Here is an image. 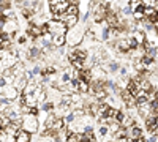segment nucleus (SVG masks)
<instances>
[{"instance_id": "24", "label": "nucleus", "mask_w": 158, "mask_h": 142, "mask_svg": "<svg viewBox=\"0 0 158 142\" xmlns=\"http://www.w3.org/2000/svg\"><path fill=\"white\" fill-rule=\"evenodd\" d=\"M108 133H109V130H108V126H106V125H100V126H98V134H100L101 137L108 136Z\"/></svg>"}, {"instance_id": "27", "label": "nucleus", "mask_w": 158, "mask_h": 142, "mask_svg": "<svg viewBox=\"0 0 158 142\" xmlns=\"http://www.w3.org/2000/svg\"><path fill=\"white\" fill-rule=\"evenodd\" d=\"M40 52H41L40 49H36V47H32V51H30V57H32V59H35L36 55L40 57Z\"/></svg>"}, {"instance_id": "12", "label": "nucleus", "mask_w": 158, "mask_h": 142, "mask_svg": "<svg viewBox=\"0 0 158 142\" xmlns=\"http://www.w3.org/2000/svg\"><path fill=\"white\" fill-rule=\"evenodd\" d=\"M27 32H29V35H30L32 38H36V36H40V35H43V33H41V27H40V25H35V24H30V25H29Z\"/></svg>"}, {"instance_id": "34", "label": "nucleus", "mask_w": 158, "mask_h": 142, "mask_svg": "<svg viewBox=\"0 0 158 142\" xmlns=\"http://www.w3.org/2000/svg\"><path fill=\"white\" fill-rule=\"evenodd\" d=\"M25 41V36H19V43H24Z\"/></svg>"}, {"instance_id": "8", "label": "nucleus", "mask_w": 158, "mask_h": 142, "mask_svg": "<svg viewBox=\"0 0 158 142\" xmlns=\"http://www.w3.org/2000/svg\"><path fill=\"white\" fill-rule=\"evenodd\" d=\"M16 30H18V22H16L15 19H8V21L5 22V25H3V33L11 35V32L15 33Z\"/></svg>"}, {"instance_id": "31", "label": "nucleus", "mask_w": 158, "mask_h": 142, "mask_svg": "<svg viewBox=\"0 0 158 142\" xmlns=\"http://www.w3.org/2000/svg\"><path fill=\"white\" fill-rule=\"evenodd\" d=\"M65 120H67L68 123H70V122H73V120H74V117H73V114H68V115H67V119H65Z\"/></svg>"}, {"instance_id": "13", "label": "nucleus", "mask_w": 158, "mask_h": 142, "mask_svg": "<svg viewBox=\"0 0 158 142\" xmlns=\"http://www.w3.org/2000/svg\"><path fill=\"white\" fill-rule=\"evenodd\" d=\"M122 98H123L125 104H127L128 108H131V106H133L135 103H136V98H135V96H131V95L127 92V90H123V92H122Z\"/></svg>"}, {"instance_id": "5", "label": "nucleus", "mask_w": 158, "mask_h": 142, "mask_svg": "<svg viewBox=\"0 0 158 142\" xmlns=\"http://www.w3.org/2000/svg\"><path fill=\"white\" fill-rule=\"evenodd\" d=\"M68 6H70V2H51L49 3L52 14H63L68 10Z\"/></svg>"}, {"instance_id": "29", "label": "nucleus", "mask_w": 158, "mask_h": 142, "mask_svg": "<svg viewBox=\"0 0 158 142\" xmlns=\"http://www.w3.org/2000/svg\"><path fill=\"white\" fill-rule=\"evenodd\" d=\"M109 70H111V71H117V70H118V65H117L115 62H111V63H109Z\"/></svg>"}, {"instance_id": "17", "label": "nucleus", "mask_w": 158, "mask_h": 142, "mask_svg": "<svg viewBox=\"0 0 158 142\" xmlns=\"http://www.w3.org/2000/svg\"><path fill=\"white\" fill-rule=\"evenodd\" d=\"M90 73H92V77H97V79H103V77H106V73H104L100 67H95Z\"/></svg>"}, {"instance_id": "9", "label": "nucleus", "mask_w": 158, "mask_h": 142, "mask_svg": "<svg viewBox=\"0 0 158 142\" xmlns=\"http://www.w3.org/2000/svg\"><path fill=\"white\" fill-rule=\"evenodd\" d=\"M15 142H30V133L18 130V133L15 134Z\"/></svg>"}, {"instance_id": "21", "label": "nucleus", "mask_w": 158, "mask_h": 142, "mask_svg": "<svg viewBox=\"0 0 158 142\" xmlns=\"http://www.w3.org/2000/svg\"><path fill=\"white\" fill-rule=\"evenodd\" d=\"M133 14H135L136 19H144V6H142V3L133 11Z\"/></svg>"}, {"instance_id": "14", "label": "nucleus", "mask_w": 158, "mask_h": 142, "mask_svg": "<svg viewBox=\"0 0 158 142\" xmlns=\"http://www.w3.org/2000/svg\"><path fill=\"white\" fill-rule=\"evenodd\" d=\"M133 40H135L138 44L146 43V33H144V32H139V30H135V32H133Z\"/></svg>"}, {"instance_id": "26", "label": "nucleus", "mask_w": 158, "mask_h": 142, "mask_svg": "<svg viewBox=\"0 0 158 142\" xmlns=\"http://www.w3.org/2000/svg\"><path fill=\"white\" fill-rule=\"evenodd\" d=\"M22 14H24L25 19H30L32 14H33V11H32V10H27V8H24V10H22Z\"/></svg>"}, {"instance_id": "22", "label": "nucleus", "mask_w": 158, "mask_h": 142, "mask_svg": "<svg viewBox=\"0 0 158 142\" xmlns=\"http://www.w3.org/2000/svg\"><path fill=\"white\" fill-rule=\"evenodd\" d=\"M65 41H67V40H65V36H52V44H54V46H63V43Z\"/></svg>"}, {"instance_id": "6", "label": "nucleus", "mask_w": 158, "mask_h": 142, "mask_svg": "<svg viewBox=\"0 0 158 142\" xmlns=\"http://www.w3.org/2000/svg\"><path fill=\"white\" fill-rule=\"evenodd\" d=\"M0 92H2L3 93V96L6 98V99H15L16 96H18V90L15 88V87H13V85H6V87H3L2 90H0Z\"/></svg>"}, {"instance_id": "30", "label": "nucleus", "mask_w": 158, "mask_h": 142, "mask_svg": "<svg viewBox=\"0 0 158 142\" xmlns=\"http://www.w3.org/2000/svg\"><path fill=\"white\" fill-rule=\"evenodd\" d=\"M108 38H109V27L103 30V40H108Z\"/></svg>"}, {"instance_id": "36", "label": "nucleus", "mask_w": 158, "mask_h": 142, "mask_svg": "<svg viewBox=\"0 0 158 142\" xmlns=\"http://www.w3.org/2000/svg\"><path fill=\"white\" fill-rule=\"evenodd\" d=\"M156 19H158V11H156Z\"/></svg>"}, {"instance_id": "15", "label": "nucleus", "mask_w": 158, "mask_h": 142, "mask_svg": "<svg viewBox=\"0 0 158 142\" xmlns=\"http://www.w3.org/2000/svg\"><path fill=\"white\" fill-rule=\"evenodd\" d=\"M46 93H48V96L51 98V103H52V101H56V103L62 101V96H60V93L57 92V88H51L49 92H46Z\"/></svg>"}, {"instance_id": "18", "label": "nucleus", "mask_w": 158, "mask_h": 142, "mask_svg": "<svg viewBox=\"0 0 158 142\" xmlns=\"http://www.w3.org/2000/svg\"><path fill=\"white\" fill-rule=\"evenodd\" d=\"M89 88H90L89 82H85V81H79V84H77V92H79V93H87V92H89Z\"/></svg>"}, {"instance_id": "37", "label": "nucleus", "mask_w": 158, "mask_h": 142, "mask_svg": "<svg viewBox=\"0 0 158 142\" xmlns=\"http://www.w3.org/2000/svg\"><path fill=\"white\" fill-rule=\"evenodd\" d=\"M156 142H158V140H156Z\"/></svg>"}, {"instance_id": "2", "label": "nucleus", "mask_w": 158, "mask_h": 142, "mask_svg": "<svg viewBox=\"0 0 158 142\" xmlns=\"http://www.w3.org/2000/svg\"><path fill=\"white\" fill-rule=\"evenodd\" d=\"M48 29H49V33L52 36H65L68 32V27L62 21H49Z\"/></svg>"}, {"instance_id": "32", "label": "nucleus", "mask_w": 158, "mask_h": 142, "mask_svg": "<svg viewBox=\"0 0 158 142\" xmlns=\"http://www.w3.org/2000/svg\"><path fill=\"white\" fill-rule=\"evenodd\" d=\"M32 73H33V74H38V73H41V70H40V67H35Z\"/></svg>"}, {"instance_id": "3", "label": "nucleus", "mask_w": 158, "mask_h": 142, "mask_svg": "<svg viewBox=\"0 0 158 142\" xmlns=\"http://www.w3.org/2000/svg\"><path fill=\"white\" fill-rule=\"evenodd\" d=\"M22 130L27 131V133H33L38 130V120L35 115H25L24 120H22Z\"/></svg>"}, {"instance_id": "20", "label": "nucleus", "mask_w": 158, "mask_h": 142, "mask_svg": "<svg viewBox=\"0 0 158 142\" xmlns=\"http://www.w3.org/2000/svg\"><path fill=\"white\" fill-rule=\"evenodd\" d=\"M35 104H36V98L33 95H25V106L35 108Z\"/></svg>"}, {"instance_id": "10", "label": "nucleus", "mask_w": 158, "mask_h": 142, "mask_svg": "<svg viewBox=\"0 0 158 142\" xmlns=\"http://www.w3.org/2000/svg\"><path fill=\"white\" fill-rule=\"evenodd\" d=\"M139 108V114L141 115H144V117H150L152 115V112H153V108H152V104L150 103H146V104H142V106H138Z\"/></svg>"}, {"instance_id": "35", "label": "nucleus", "mask_w": 158, "mask_h": 142, "mask_svg": "<svg viewBox=\"0 0 158 142\" xmlns=\"http://www.w3.org/2000/svg\"><path fill=\"white\" fill-rule=\"evenodd\" d=\"M155 27H156V30H158V21L155 22Z\"/></svg>"}, {"instance_id": "1", "label": "nucleus", "mask_w": 158, "mask_h": 142, "mask_svg": "<svg viewBox=\"0 0 158 142\" xmlns=\"http://www.w3.org/2000/svg\"><path fill=\"white\" fill-rule=\"evenodd\" d=\"M65 40H67V43L71 47H74L76 44H79L84 40V30L82 29H70L67 32V35H65Z\"/></svg>"}, {"instance_id": "25", "label": "nucleus", "mask_w": 158, "mask_h": 142, "mask_svg": "<svg viewBox=\"0 0 158 142\" xmlns=\"http://www.w3.org/2000/svg\"><path fill=\"white\" fill-rule=\"evenodd\" d=\"M71 114H73V117H74V119H81V117H84L85 111H84V109H76V111H73Z\"/></svg>"}, {"instance_id": "11", "label": "nucleus", "mask_w": 158, "mask_h": 142, "mask_svg": "<svg viewBox=\"0 0 158 142\" xmlns=\"http://www.w3.org/2000/svg\"><path fill=\"white\" fill-rule=\"evenodd\" d=\"M127 133L131 134V139H139V137H142V130H141L139 126H136V125H133L131 128H128Z\"/></svg>"}, {"instance_id": "19", "label": "nucleus", "mask_w": 158, "mask_h": 142, "mask_svg": "<svg viewBox=\"0 0 158 142\" xmlns=\"http://www.w3.org/2000/svg\"><path fill=\"white\" fill-rule=\"evenodd\" d=\"M117 47L120 49L122 52H128V51H130V43H128V40H118Z\"/></svg>"}, {"instance_id": "4", "label": "nucleus", "mask_w": 158, "mask_h": 142, "mask_svg": "<svg viewBox=\"0 0 158 142\" xmlns=\"http://www.w3.org/2000/svg\"><path fill=\"white\" fill-rule=\"evenodd\" d=\"M94 8H95V16H94V18H95L97 22H100V21H103L104 18H106L108 11H109V3H106V2L95 3Z\"/></svg>"}, {"instance_id": "28", "label": "nucleus", "mask_w": 158, "mask_h": 142, "mask_svg": "<svg viewBox=\"0 0 158 142\" xmlns=\"http://www.w3.org/2000/svg\"><path fill=\"white\" fill-rule=\"evenodd\" d=\"M51 109H52V103L46 101L44 104H43V111H46V112H48V111H51Z\"/></svg>"}, {"instance_id": "33", "label": "nucleus", "mask_w": 158, "mask_h": 142, "mask_svg": "<svg viewBox=\"0 0 158 142\" xmlns=\"http://www.w3.org/2000/svg\"><path fill=\"white\" fill-rule=\"evenodd\" d=\"M43 142H54V137H46Z\"/></svg>"}, {"instance_id": "23", "label": "nucleus", "mask_w": 158, "mask_h": 142, "mask_svg": "<svg viewBox=\"0 0 158 142\" xmlns=\"http://www.w3.org/2000/svg\"><path fill=\"white\" fill-rule=\"evenodd\" d=\"M108 130H109V133H112V134H115L118 130H120V123H117L115 120L112 122V123H109V126H108Z\"/></svg>"}, {"instance_id": "7", "label": "nucleus", "mask_w": 158, "mask_h": 142, "mask_svg": "<svg viewBox=\"0 0 158 142\" xmlns=\"http://www.w3.org/2000/svg\"><path fill=\"white\" fill-rule=\"evenodd\" d=\"M108 21V24H109V29H115L117 25H118V14L115 11H108V14H106V18H104Z\"/></svg>"}, {"instance_id": "16", "label": "nucleus", "mask_w": 158, "mask_h": 142, "mask_svg": "<svg viewBox=\"0 0 158 142\" xmlns=\"http://www.w3.org/2000/svg\"><path fill=\"white\" fill-rule=\"evenodd\" d=\"M81 140H82V134H77L76 131H70L68 133L67 142H81Z\"/></svg>"}]
</instances>
